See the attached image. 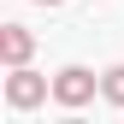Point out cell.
Listing matches in <instances>:
<instances>
[{
    "mask_svg": "<svg viewBox=\"0 0 124 124\" xmlns=\"http://www.w3.org/2000/svg\"><path fill=\"white\" fill-rule=\"evenodd\" d=\"M6 101L18 106V112L41 106V101H47V77H36L30 65H12V77H6Z\"/></svg>",
    "mask_w": 124,
    "mask_h": 124,
    "instance_id": "1",
    "label": "cell"
},
{
    "mask_svg": "<svg viewBox=\"0 0 124 124\" xmlns=\"http://www.w3.org/2000/svg\"><path fill=\"white\" fill-rule=\"evenodd\" d=\"M89 95H95V71H89V65H65L53 77V101L59 106H83Z\"/></svg>",
    "mask_w": 124,
    "mask_h": 124,
    "instance_id": "2",
    "label": "cell"
},
{
    "mask_svg": "<svg viewBox=\"0 0 124 124\" xmlns=\"http://www.w3.org/2000/svg\"><path fill=\"white\" fill-rule=\"evenodd\" d=\"M30 53H36V36H30L24 24H0V59H6V65H24Z\"/></svg>",
    "mask_w": 124,
    "mask_h": 124,
    "instance_id": "3",
    "label": "cell"
},
{
    "mask_svg": "<svg viewBox=\"0 0 124 124\" xmlns=\"http://www.w3.org/2000/svg\"><path fill=\"white\" fill-rule=\"evenodd\" d=\"M101 95L112 101V106H124V65H106L101 71Z\"/></svg>",
    "mask_w": 124,
    "mask_h": 124,
    "instance_id": "4",
    "label": "cell"
},
{
    "mask_svg": "<svg viewBox=\"0 0 124 124\" xmlns=\"http://www.w3.org/2000/svg\"><path fill=\"white\" fill-rule=\"evenodd\" d=\"M36 6H65V0H36Z\"/></svg>",
    "mask_w": 124,
    "mask_h": 124,
    "instance_id": "5",
    "label": "cell"
}]
</instances>
